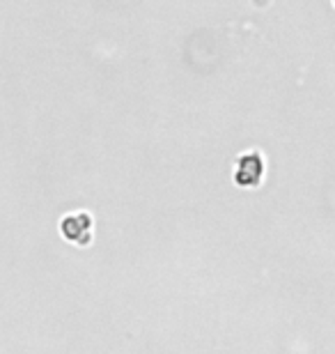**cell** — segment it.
Wrapping results in <instances>:
<instances>
[{"label":"cell","mask_w":335,"mask_h":354,"mask_svg":"<svg viewBox=\"0 0 335 354\" xmlns=\"http://www.w3.org/2000/svg\"><path fill=\"white\" fill-rule=\"evenodd\" d=\"M265 177V159L258 152H248L237 161V171H234V182L239 187H258Z\"/></svg>","instance_id":"cell-2"},{"label":"cell","mask_w":335,"mask_h":354,"mask_svg":"<svg viewBox=\"0 0 335 354\" xmlns=\"http://www.w3.org/2000/svg\"><path fill=\"white\" fill-rule=\"evenodd\" d=\"M92 223L95 221H92V216L88 212H74V214L62 216L60 232L67 242L85 246V244H90V239H92Z\"/></svg>","instance_id":"cell-1"}]
</instances>
